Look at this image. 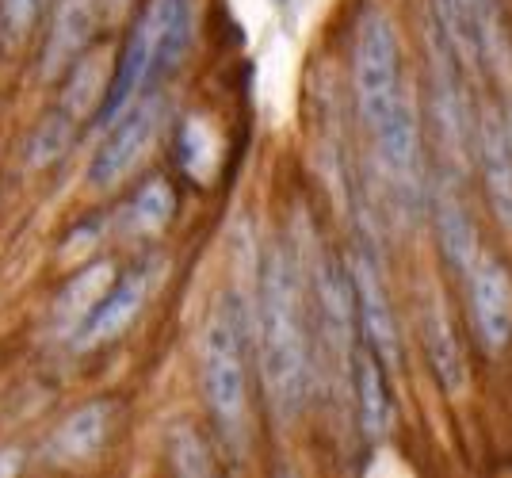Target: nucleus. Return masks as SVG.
Here are the masks:
<instances>
[{
	"label": "nucleus",
	"instance_id": "f257e3e1",
	"mask_svg": "<svg viewBox=\"0 0 512 478\" xmlns=\"http://www.w3.org/2000/svg\"><path fill=\"white\" fill-rule=\"evenodd\" d=\"M352 88H356L363 131L371 138V150L379 157L383 173L398 188H413L417 161H421V134H417V115L406 88L398 27L383 8L360 12L356 43H352Z\"/></svg>",
	"mask_w": 512,
	"mask_h": 478
},
{
	"label": "nucleus",
	"instance_id": "f03ea898",
	"mask_svg": "<svg viewBox=\"0 0 512 478\" xmlns=\"http://www.w3.org/2000/svg\"><path fill=\"white\" fill-rule=\"evenodd\" d=\"M256 348L264 394L279 425L299 421L310 398L314 352H310V310L306 280L287 245H272L256 276Z\"/></svg>",
	"mask_w": 512,
	"mask_h": 478
},
{
	"label": "nucleus",
	"instance_id": "7ed1b4c3",
	"mask_svg": "<svg viewBox=\"0 0 512 478\" xmlns=\"http://www.w3.org/2000/svg\"><path fill=\"white\" fill-rule=\"evenodd\" d=\"M245 310L234 299H222L211 310L203 341H199V383L203 402L211 410L214 436L222 452L245 456L249 448V337H245Z\"/></svg>",
	"mask_w": 512,
	"mask_h": 478
},
{
	"label": "nucleus",
	"instance_id": "20e7f679",
	"mask_svg": "<svg viewBox=\"0 0 512 478\" xmlns=\"http://www.w3.org/2000/svg\"><path fill=\"white\" fill-rule=\"evenodd\" d=\"M195 35V8L192 0H150L142 16L130 27L127 43L119 50V62L111 69L104 104L96 123H111L127 108L134 96L153 92L161 77L184 62Z\"/></svg>",
	"mask_w": 512,
	"mask_h": 478
},
{
	"label": "nucleus",
	"instance_id": "39448f33",
	"mask_svg": "<svg viewBox=\"0 0 512 478\" xmlns=\"http://www.w3.org/2000/svg\"><path fill=\"white\" fill-rule=\"evenodd\" d=\"M161 115H165V96L153 88V92L134 96L127 108L107 123L104 142L96 146V157L88 165V184L96 192H111L142 165V157L150 153L153 138L161 131Z\"/></svg>",
	"mask_w": 512,
	"mask_h": 478
},
{
	"label": "nucleus",
	"instance_id": "423d86ee",
	"mask_svg": "<svg viewBox=\"0 0 512 478\" xmlns=\"http://www.w3.org/2000/svg\"><path fill=\"white\" fill-rule=\"evenodd\" d=\"M157 280H161L157 261H142L127 268V272H115V280L107 283V291L100 295V303L88 310L81 329L69 337L73 348L92 352V348H104L115 337H123L134 326V318L142 314V306L150 303V295L157 291Z\"/></svg>",
	"mask_w": 512,
	"mask_h": 478
},
{
	"label": "nucleus",
	"instance_id": "0eeeda50",
	"mask_svg": "<svg viewBox=\"0 0 512 478\" xmlns=\"http://www.w3.org/2000/svg\"><path fill=\"white\" fill-rule=\"evenodd\" d=\"M467 280V310L474 337L482 348L501 352L512 341V276L497 257L478 253L474 264L463 272Z\"/></svg>",
	"mask_w": 512,
	"mask_h": 478
},
{
	"label": "nucleus",
	"instance_id": "6e6552de",
	"mask_svg": "<svg viewBox=\"0 0 512 478\" xmlns=\"http://www.w3.org/2000/svg\"><path fill=\"white\" fill-rule=\"evenodd\" d=\"M100 8H104V0H50L43 16V50H39V77L43 81L58 85L65 69L92 46Z\"/></svg>",
	"mask_w": 512,
	"mask_h": 478
},
{
	"label": "nucleus",
	"instance_id": "1a4fd4ad",
	"mask_svg": "<svg viewBox=\"0 0 512 478\" xmlns=\"http://www.w3.org/2000/svg\"><path fill=\"white\" fill-rule=\"evenodd\" d=\"M348 283H352V299H356V329H360L363 345L375 352V360L383 368L386 364L398 368L402 364V341H398V326H394V310L386 299L383 276H379V268L371 264L367 253L352 257Z\"/></svg>",
	"mask_w": 512,
	"mask_h": 478
},
{
	"label": "nucleus",
	"instance_id": "9d476101",
	"mask_svg": "<svg viewBox=\"0 0 512 478\" xmlns=\"http://www.w3.org/2000/svg\"><path fill=\"white\" fill-rule=\"evenodd\" d=\"M111 429H115V402L111 398L81 402L77 410H69L50 429L43 444V459L54 467H81L104 452Z\"/></svg>",
	"mask_w": 512,
	"mask_h": 478
},
{
	"label": "nucleus",
	"instance_id": "9b49d317",
	"mask_svg": "<svg viewBox=\"0 0 512 478\" xmlns=\"http://www.w3.org/2000/svg\"><path fill=\"white\" fill-rule=\"evenodd\" d=\"M444 46L470 69H482L497 50V4L493 0H432Z\"/></svg>",
	"mask_w": 512,
	"mask_h": 478
},
{
	"label": "nucleus",
	"instance_id": "f8f14e48",
	"mask_svg": "<svg viewBox=\"0 0 512 478\" xmlns=\"http://www.w3.org/2000/svg\"><path fill=\"white\" fill-rule=\"evenodd\" d=\"M474 153H478V165H482V184H486L493 218L512 234V142L509 131L501 127V119H493V115L478 119Z\"/></svg>",
	"mask_w": 512,
	"mask_h": 478
},
{
	"label": "nucleus",
	"instance_id": "ddd939ff",
	"mask_svg": "<svg viewBox=\"0 0 512 478\" xmlns=\"http://www.w3.org/2000/svg\"><path fill=\"white\" fill-rule=\"evenodd\" d=\"M421 348H425L428 368L444 391L459 394L467 387V360H463V348H459V337L451 329L440 295H425V303H421Z\"/></svg>",
	"mask_w": 512,
	"mask_h": 478
},
{
	"label": "nucleus",
	"instance_id": "4468645a",
	"mask_svg": "<svg viewBox=\"0 0 512 478\" xmlns=\"http://www.w3.org/2000/svg\"><path fill=\"white\" fill-rule=\"evenodd\" d=\"M107 81H111L107 54L88 46L85 54L62 73V81H58V104L54 108L62 111V115H69L77 127H85V123H92L100 115Z\"/></svg>",
	"mask_w": 512,
	"mask_h": 478
},
{
	"label": "nucleus",
	"instance_id": "2eb2a0df",
	"mask_svg": "<svg viewBox=\"0 0 512 478\" xmlns=\"http://www.w3.org/2000/svg\"><path fill=\"white\" fill-rule=\"evenodd\" d=\"M115 280V264L111 261H88L81 264L65 287L54 295V306H50V329L58 337H73L81 322L88 318V310L100 303V295L107 291V283Z\"/></svg>",
	"mask_w": 512,
	"mask_h": 478
},
{
	"label": "nucleus",
	"instance_id": "dca6fc26",
	"mask_svg": "<svg viewBox=\"0 0 512 478\" xmlns=\"http://www.w3.org/2000/svg\"><path fill=\"white\" fill-rule=\"evenodd\" d=\"M352 394H356L363 436L379 440L390 425V398H386L383 364L375 360V352L363 341H356V352H352Z\"/></svg>",
	"mask_w": 512,
	"mask_h": 478
},
{
	"label": "nucleus",
	"instance_id": "f3484780",
	"mask_svg": "<svg viewBox=\"0 0 512 478\" xmlns=\"http://www.w3.org/2000/svg\"><path fill=\"white\" fill-rule=\"evenodd\" d=\"M432 226H436V241H440V253H444L448 268L463 276L482 249H478V234H474L467 207L444 188L432 196Z\"/></svg>",
	"mask_w": 512,
	"mask_h": 478
},
{
	"label": "nucleus",
	"instance_id": "a211bd4d",
	"mask_svg": "<svg viewBox=\"0 0 512 478\" xmlns=\"http://www.w3.org/2000/svg\"><path fill=\"white\" fill-rule=\"evenodd\" d=\"M172 215H176V188L169 184V176L153 173L127 199L123 226H127L130 234H138V238H153V234L169 230Z\"/></svg>",
	"mask_w": 512,
	"mask_h": 478
},
{
	"label": "nucleus",
	"instance_id": "6ab92c4d",
	"mask_svg": "<svg viewBox=\"0 0 512 478\" xmlns=\"http://www.w3.org/2000/svg\"><path fill=\"white\" fill-rule=\"evenodd\" d=\"M432 108H436V123L448 146H467V115H463V100H459V88L451 77V50L448 58L436 54L432 62Z\"/></svg>",
	"mask_w": 512,
	"mask_h": 478
},
{
	"label": "nucleus",
	"instance_id": "aec40b11",
	"mask_svg": "<svg viewBox=\"0 0 512 478\" xmlns=\"http://www.w3.org/2000/svg\"><path fill=\"white\" fill-rule=\"evenodd\" d=\"M169 467L184 478H203L214 471V448L211 440L199 433L195 425H176L169 433Z\"/></svg>",
	"mask_w": 512,
	"mask_h": 478
},
{
	"label": "nucleus",
	"instance_id": "412c9836",
	"mask_svg": "<svg viewBox=\"0 0 512 478\" xmlns=\"http://www.w3.org/2000/svg\"><path fill=\"white\" fill-rule=\"evenodd\" d=\"M50 0H0V46L16 54L39 27Z\"/></svg>",
	"mask_w": 512,
	"mask_h": 478
},
{
	"label": "nucleus",
	"instance_id": "4be33fe9",
	"mask_svg": "<svg viewBox=\"0 0 512 478\" xmlns=\"http://www.w3.org/2000/svg\"><path fill=\"white\" fill-rule=\"evenodd\" d=\"M77 131H81V127H77L69 115H62L58 108H50V115H46L43 123H39V131H35V138H31L27 161H31L35 169H43V165H54V161H58V157H62L69 146H73Z\"/></svg>",
	"mask_w": 512,
	"mask_h": 478
},
{
	"label": "nucleus",
	"instance_id": "5701e85b",
	"mask_svg": "<svg viewBox=\"0 0 512 478\" xmlns=\"http://www.w3.org/2000/svg\"><path fill=\"white\" fill-rule=\"evenodd\" d=\"M176 161H180V169L195 180H203L207 176V123L199 119V115H188L184 123H180V134H176Z\"/></svg>",
	"mask_w": 512,
	"mask_h": 478
}]
</instances>
